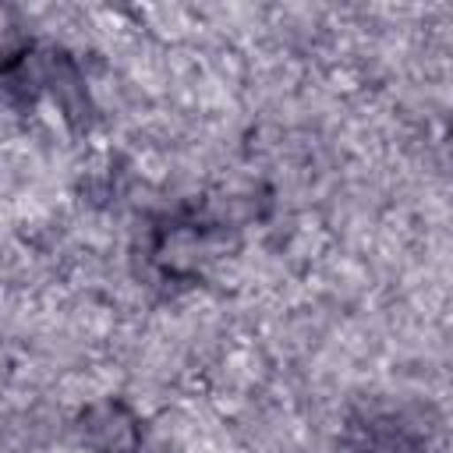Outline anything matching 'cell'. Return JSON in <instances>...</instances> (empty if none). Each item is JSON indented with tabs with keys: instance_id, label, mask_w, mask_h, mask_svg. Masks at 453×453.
Returning a JSON list of instances; mask_svg holds the SVG:
<instances>
[{
	"instance_id": "cell-1",
	"label": "cell",
	"mask_w": 453,
	"mask_h": 453,
	"mask_svg": "<svg viewBox=\"0 0 453 453\" xmlns=\"http://www.w3.org/2000/svg\"><path fill=\"white\" fill-rule=\"evenodd\" d=\"M343 442L350 453H421L432 442V425L421 403L372 400L347 418Z\"/></svg>"
}]
</instances>
